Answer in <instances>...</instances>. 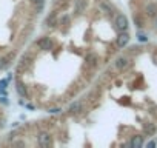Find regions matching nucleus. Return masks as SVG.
I'll return each instance as SVG.
<instances>
[{
  "instance_id": "nucleus-22",
  "label": "nucleus",
  "mask_w": 157,
  "mask_h": 148,
  "mask_svg": "<svg viewBox=\"0 0 157 148\" xmlns=\"http://www.w3.org/2000/svg\"><path fill=\"white\" fill-rule=\"evenodd\" d=\"M157 143H155V140H151V142H148L146 143V146H149V148H152V146H155Z\"/></svg>"
},
{
  "instance_id": "nucleus-12",
  "label": "nucleus",
  "mask_w": 157,
  "mask_h": 148,
  "mask_svg": "<svg viewBox=\"0 0 157 148\" xmlns=\"http://www.w3.org/2000/svg\"><path fill=\"white\" fill-rule=\"evenodd\" d=\"M99 10H102L105 14H113V6L109 5V3H106V2H99Z\"/></svg>"
},
{
  "instance_id": "nucleus-21",
  "label": "nucleus",
  "mask_w": 157,
  "mask_h": 148,
  "mask_svg": "<svg viewBox=\"0 0 157 148\" xmlns=\"http://www.w3.org/2000/svg\"><path fill=\"white\" fill-rule=\"evenodd\" d=\"M60 111H62L60 108H51V110H49V113H52V114H57V113H60Z\"/></svg>"
},
{
  "instance_id": "nucleus-3",
  "label": "nucleus",
  "mask_w": 157,
  "mask_h": 148,
  "mask_svg": "<svg viewBox=\"0 0 157 148\" xmlns=\"http://www.w3.org/2000/svg\"><path fill=\"white\" fill-rule=\"evenodd\" d=\"M129 34L126 33V31H120V34L117 36V39H116V45H117V48H125L126 45H128V42H129Z\"/></svg>"
},
{
  "instance_id": "nucleus-4",
  "label": "nucleus",
  "mask_w": 157,
  "mask_h": 148,
  "mask_svg": "<svg viewBox=\"0 0 157 148\" xmlns=\"http://www.w3.org/2000/svg\"><path fill=\"white\" fill-rule=\"evenodd\" d=\"M37 142L40 146H49L51 145V134L46 131H42L37 134Z\"/></svg>"
},
{
  "instance_id": "nucleus-10",
  "label": "nucleus",
  "mask_w": 157,
  "mask_h": 148,
  "mask_svg": "<svg viewBox=\"0 0 157 148\" xmlns=\"http://www.w3.org/2000/svg\"><path fill=\"white\" fill-rule=\"evenodd\" d=\"M145 13L148 17H155L157 16V5L155 3H148L145 8Z\"/></svg>"
},
{
  "instance_id": "nucleus-7",
  "label": "nucleus",
  "mask_w": 157,
  "mask_h": 148,
  "mask_svg": "<svg viewBox=\"0 0 157 148\" xmlns=\"http://www.w3.org/2000/svg\"><path fill=\"white\" fill-rule=\"evenodd\" d=\"M68 111H69L71 114H78V113H82V111H83V103H82V100H75V102H72V103L69 105Z\"/></svg>"
},
{
  "instance_id": "nucleus-9",
  "label": "nucleus",
  "mask_w": 157,
  "mask_h": 148,
  "mask_svg": "<svg viewBox=\"0 0 157 148\" xmlns=\"http://www.w3.org/2000/svg\"><path fill=\"white\" fill-rule=\"evenodd\" d=\"M85 8H86V0H75V2H74V11L77 14L83 13Z\"/></svg>"
},
{
  "instance_id": "nucleus-14",
  "label": "nucleus",
  "mask_w": 157,
  "mask_h": 148,
  "mask_svg": "<svg viewBox=\"0 0 157 148\" xmlns=\"http://www.w3.org/2000/svg\"><path fill=\"white\" fill-rule=\"evenodd\" d=\"M143 130H145V133L146 134H149V136H152L155 131H157V127L154 125V123H146L145 127H143Z\"/></svg>"
},
{
  "instance_id": "nucleus-13",
  "label": "nucleus",
  "mask_w": 157,
  "mask_h": 148,
  "mask_svg": "<svg viewBox=\"0 0 157 148\" xmlns=\"http://www.w3.org/2000/svg\"><path fill=\"white\" fill-rule=\"evenodd\" d=\"M16 85H17V87H16V90H17L19 96H22V97H26V96H28V93H26V88L23 87V84L17 80V82H16Z\"/></svg>"
},
{
  "instance_id": "nucleus-18",
  "label": "nucleus",
  "mask_w": 157,
  "mask_h": 148,
  "mask_svg": "<svg viewBox=\"0 0 157 148\" xmlns=\"http://www.w3.org/2000/svg\"><path fill=\"white\" fill-rule=\"evenodd\" d=\"M134 22H136V25H137L139 28H142V26H143V20H142L139 16H134Z\"/></svg>"
},
{
  "instance_id": "nucleus-1",
  "label": "nucleus",
  "mask_w": 157,
  "mask_h": 148,
  "mask_svg": "<svg viewBox=\"0 0 157 148\" xmlns=\"http://www.w3.org/2000/svg\"><path fill=\"white\" fill-rule=\"evenodd\" d=\"M114 25H116V29H117L119 33H120V31H126L128 26H129L128 19H126V16H123V14H117V16H116Z\"/></svg>"
},
{
  "instance_id": "nucleus-8",
  "label": "nucleus",
  "mask_w": 157,
  "mask_h": 148,
  "mask_svg": "<svg viewBox=\"0 0 157 148\" xmlns=\"http://www.w3.org/2000/svg\"><path fill=\"white\" fill-rule=\"evenodd\" d=\"M45 25H46V26H51V28H54V26H57V25H59V20H57V13H56V11H52V13H51V14L46 17Z\"/></svg>"
},
{
  "instance_id": "nucleus-15",
  "label": "nucleus",
  "mask_w": 157,
  "mask_h": 148,
  "mask_svg": "<svg viewBox=\"0 0 157 148\" xmlns=\"http://www.w3.org/2000/svg\"><path fill=\"white\" fill-rule=\"evenodd\" d=\"M31 2L36 5V11L37 13H42L43 8H45V0H31Z\"/></svg>"
},
{
  "instance_id": "nucleus-17",
  "label": "nucleus",
  "mask_w": 157,
  "mask_h": 148,
  "mask_svg": "<svg viewBox=\"0 0 157 148\" xmlns=\"http://www.w3.org/2000/svg\"><path fill=\"white\" fill-rule=\"evenodd\" d=\"M137 40H139V42H142V43H145V42H148V37H146L145 34L139 33V34H137Z\"/></svg>"
},
{
  "instance_id": "nucleus-6",
  "label": "nucleus",
  "mask_w": 157,
  "mask_h": 148,
  "mask_svg": "<svg viewBox=\"0 0 157 148\" xmlns=\"http://www.w3.org/2000/svg\"><path fill=\"white\" fill-rule=\"evenodd\" d=\"M114 65H116V68L119 71H123V69H126L129 66V59L128 57H117L116 62H114Z\"/></svg>"
},
{
  "instance_id": "nucleus-11",
  "label": "nucleus",
  "mask_w": 157,
  "mask_h": 148,
  "mask_svg": "<svg viewBox=\"0 0 157 148\" xmlns=\"http://www.w3.org/2000/svg\"><path fill=\"white\" fill-rule=\"evenodd\" d=\"M85 60H86V65H88V66H96L99 57H97V54L90 53V54H86V59H85Z\"/></svg>"
},
{
  "instance_id": "nucleus-23",
  "label": "nucleus",
  "mask_w": 157,
  "mask_h": 148,
  "mask_svg": "<svg viewBox=\"0 0 157 148\" xmlns=\"http://www.w3.org/2000/svg\"><path fill=\"white\" fill-rule=\"evenodd\" d=\"M155 29H157V16H155Z\"/></svg>"
},
{
  "instance_id": "nucleus-20",
  "label": "nucleus",
  "mask_w": 157,
  "mask_h": 148,
  "mask_svg": "<svg viewBox=\"0 0 157 148\" xmlns=\"http://www.w3.org/2000/svg\"><path fill=\"white\" fill-rule=\"evenodd\" d=\"M6 65H8L6 59H3V57H0V69H3V68H5Z\"/></svg>"
},
{
  "instance_id": "nucleus-2",
  "label": "nucleus",
  "mask_w": 157,
  "mask_h": 148,
  "mask_svg": "<svg viewBox=\"0 0 157 148\" xmlns=\"http://www.w3.org/2000/svg\"><path fill=\"white\" fill-rule=\"evenodd\" d=\"M36 46H39V49H42V51H51L54 48V42L49 37L45 36V37H42L36 42Z\"/></svg>"
},
{
  "instance_id": "nucleus-16",
  "label": "nucleus",
  "mask_w": 157,
  "mask_h": 148,
  "mask_svg": "<svg viewBox=\"0 0 157 148\" xmlns=\"http://www.w3.org/2000/svg\"><path fill=\"white\" fill-rule=\"evenodd\" d=\"M69 22H71V17H69L68 14H63V16L59 19V25H69Z\"/></svg>"
},
{
  "instance_id": "nucleus-5",
  "label": "nucleus",
  "mask_w": 157,
  "mask_h": 148,
  "mask_svg": "<svg viewBox=\"0 0 157 148\" xmlns=\"http://www.w3.org/2000/svg\"><path fill=\"white\" fill-rule=\"evenodd\" d=\"M143 143H145V140H143V136L142 134H136V136H132L131 137V140H129V146L131 148H142L143 146Z\"/></svg>"
},
{
  "instance_id": "nucleus-19",
  "label": "nucleus",
  "mask_w": 157,
  "mask_h": 148,
  "mask_svg": "<svg viewBox=\"0 0 157 148\" xmlns=\"http://www.w3.org/2000/svg\"><path fill=\"white\" fill-rule=\"evenodd\" d=\"M8 79H2V80H0V90H5L6 87H8Z\"/></svg>"
}]
</instances>
